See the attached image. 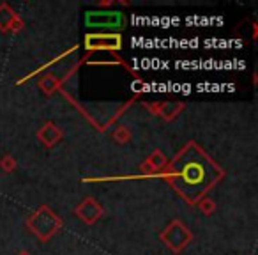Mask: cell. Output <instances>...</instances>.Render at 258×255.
<instances>
[{
  "instance_id": "6da1fadb",
  "label": "cell",
  "mask_w": 258,
  "mask_h": 255,
  "mask_svg": "<svg viewBox=\"0 0 258 255\" xmlns=\"http://www.w3.org/2000/svg\"><path fill=\"white\" fill-rule=\"evenodd\" d=\"M180 186L187 188L189 193L195 190H204L211 181V169L202 158H184L179 167Z\"/></svg>"
}]
</instances>
